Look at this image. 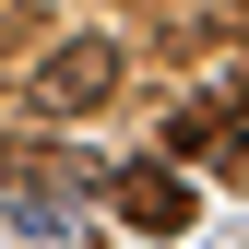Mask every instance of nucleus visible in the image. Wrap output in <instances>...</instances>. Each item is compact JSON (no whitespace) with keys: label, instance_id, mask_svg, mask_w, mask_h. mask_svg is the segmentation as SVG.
<instances>
[{"label":"nucleus","instance_id":"nucleus-1","mask_svg":"<svg viewBox=\"0 0 249 249\" xmlns=\"http://www.w3.org/2000/svg\"><path fill=\"white\" fill-rule=\"evenodd\" d=\"M119 71H131L119 36H59L36 71H24V119H95V107L119 95Z\"/></svg>","mask_w":249,"mask_h":249},{"label":"nucleus","instance_id":"nucleus-2","mask_svg":"<svg viewBox=\"0 0 249 249\" xmlns=\"http://www.w3.org/2000/svg\"><path fill=\"white\" fill-rule=\"evenodd\" d=\"M107 202L131 213L142 237H190V226H202V190H190L178 166H119V178H107Z\"/></svg>","mask_w":249,"mask_h":249},{"label":"nucleus","instance_id":"nucleus-3","mask_svg":"<svg viewBox=\"0 0 249 249\" xmlns=\"http://www.w3.org/2000/svg\"><path fill=\"white\" fill-rule=\"evenodd\" d=\"M166 154H226V166H249V142H237V95L213 83V95H190L166 119Z\"/></svg>","mask_w":249,"mask_h":249},{"label":"nucleus","instance_id":"nucleus-4","mask_svg":"<svg viewBox=\"0 0 249 249\" xmlns=\"http://www.w3.org/2000/svg\"><path fill=\"white\" fill-rule=\"evenodd\" d=\"M71 237H83L71 202H48V190H12V202H0V249H71Z\"/></svg>","mask_w":249,"mask_h":249}]
</instances>
